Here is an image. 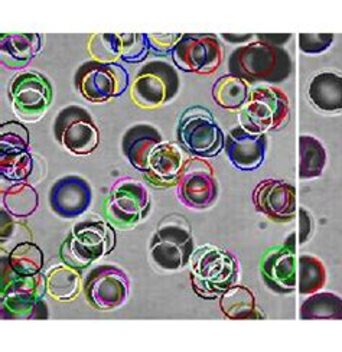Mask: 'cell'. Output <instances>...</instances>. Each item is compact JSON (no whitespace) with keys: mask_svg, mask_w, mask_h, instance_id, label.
I'll use <instances>...</instances> for the list:
<instances>
[{"mask_svg":"<svg viewBox=\"0 0 342 352\" xmlns=\"http://www.w3.org/2000/svg\"><path fill=\"white\" fill-rule=\"evenodd\" d=\"M292 68V58L285 48L261 41L234 50L228 60L230 74L248 84L284 82L290 77Z\"/></svg>","mask_w":342,"mask_h":352,"instance_id":"6da1fadb","label":"cell"},{"mask_svg":"<svg viewBox=\"0 0 342 352\" xmlns=\"http://www.w3.org/2000/svg\"><path fill=\"white\" fill-rule=\"evenodd\" d=\"M191 285L200 298L218 299L239 277L235 257L215 245H204L191 257Z\"/></svg>","mask_w":342,"mask_h":352,"instance_id":"7a4b0ae2","label":"cell"},{"mask_svg":"<svg viewBox=\"0 0 342 352\" xmlns=\"http://www.w3.org/2000/svg\"><path fill=\"white\" fill-rule=\"evenodd\" d=\"M114 245L116 234L111 226L98 218H88L72 227L61 247V257L65 264L84 269L113 252Z\"/></svg>","mask_w":342,"mask_h":352,"instance_id":"3957f363","label":"cell"},{"mask_svg":"<svg viewBox=\"0 0 342 352\" xmlns=\"http://www.w3.org/2000/svg\"><path fill=\"white\" fill-rule=\"evenodd\" d=\"M149 254L162 272H178L186 266L194 254V237L182 217L163 219L153 232Z\"/></svg>","mask_w":342,"mask_h":352,"instance_id":"277c9868","label":"cell"},{"mask_svg":"<svg viewBox=\"0 0 342 352\" xmlns=\"http://www.w3.org/2000/svg\"><path fill=\"white\" fill-rule=\"evenodd\" d=\"M180 74L165 61L146 63L130 87V98L143 110H156L172 101L180 91Z\"/></svg>","mask_w":342,"mask_h":352,"instance_id":"5b68a950","label":"cell"},{"mask_svg":"<svg viewBox=\"0 0 342 352\" xmlns=\"http://www.w3.org/2000/svg\"><path fill=\"white\" fill-rule=\"evenodd\" d=\"M290 116L289 97L276 87H257L250 91L240 111V122L251 133H264L285 126Z\"/></svg>","mask_w":342,"mask_h":352,"instance_id":"8992f818","label":"cell"},{"mask_svg":"<svg viewBox=\"0 0 342 352\" xmlns=\"http://www.w3.org/2000/svg\"><path fill=\"white\" fill-rule=\"evenodd\" d=\"M47 292L45 277L17 276L2 285V312L9 319H48V307L43 302Z\"/></svg>","mask_w":342,"mask_h":352,"instance_id":"52a82bcc","label":"cell"},{"mask_svg":"<svg viewBox=\"0 0 342 352\" xmlns=\"http://www.w3.org/2000/svg\"><path fill=\"white\" fill-rule=\"evenodd\" d=\"M178 140L197 157H214L224 148L226 138L213 114L202 107L188 109L178 124Z\"/></svg>","mask_w":342,"mask_h":352,"instance_id":"ba28073f","label":"cell"},{"mask_svg":"<svg viewBox=\"0 0 342 352\" xmlns=\"http://www.w3.org/2000/svg\"><path fill=\"white\" fill-rule=\"evenodd\" d=\"M52 130L56 142L77 156L93 153L100 143V130L92 114L77 104L59 110Z\"/></svg>","mask_w":342,"mask_h":352,"instance_id":"9c48e42d","label":"cell"},{"mask_svg":"<svg viewBox=\"0 0 342 352\" xmlns=\"http://www.w3.org/2000/svg\"><path fill=\"white\" fill-rule=\"evenodd\" d=\"M151 208V197L146 186L131 178L118 179L110 189L104 205L109 221L122 230L135 228L143 221Z\"/></svg>","mask_w":342,"mask_h":352,"instance_id":"30bf717a","label":"cell"},{"mask_svg":"<svg viewBox=\"0 0 342 352\" xmlns=\"http://www.w3.org/2000/svg\"><path fill=\"white\" fill-rule=\"evenodd\" d=\"M9 97L19 119L35 123L48 111L54 91L48 78L41 72L22 71L10 81Z\"/></svg>","mask_w":342,"mask_h":352,"instance_id":"8fae6325","label":"cell"},{"mask_svg":"<svg viewBox=\"0 0 342 352\" xmlns=\"http://www.w3.org/2000/svg\"><path fill=\"white\" fill-rule=\"evenodd\" d=\"M129 85V72L118 64L84 63L76 72V87L90 102H106L122 96Z\"/></svg>","mask_w":342,"mask_h":352,"instance_id":"7c38bea8","label":"cell"},{"mask_svg":"<svg viewBox=\"0 0 342 352\" xmlns=\"http://www.w3.org/2000/svg\"><path fill=\"white\" fill-rule=\"evenodd\" d=\"M130 283L127 274L111 264H103L88 273L84 293L85 299L97 311H113L126 303Z\"/></svg>","mask_w":342,"mask_h":352,"instance_id":"4fadbf2b","label":"cell"},{"mask_svg":"<svg viewBox=\"0 0 342 352\" xmlns=\"http://www.w3.org/2000/svg\"><path fill=\"white\" fill-rule=\"evenodd\" d=\"M222 47L214 35L185 34L172 51L175 64L182 71L211 76L222 63Z\"/></svg>","mask_w":342,"mask_h":352,"instance_id":"5bb4252c","label":"cell"},{"mask_svg":"<svg viewBox=\"0 0 342 352\" xmlns=\"http://www.w3.org/2000/svg\"><path fill=\"white\" fill-rule=\"evenodd\" d=\"M178 197L188 208H210L218 198V185L210 164L202 157H188L178 182Z\"/></svg>","mask_w":342,"mask_h":352,"instance_id":"9a60e30c","label":"cell"},{"mask_svg":"<svg viewBox=\"0 0 342 352\" xmlns=\"http://www.w3.org/2000/svg\"><path fill=\"white\" fill-rule=\"evenodd\" d=\"M296 188L280 179H264L253 190V204L275 223H289L296 215Z\"/></svg>","mask_w":342,"mask_h":352,"instance_id":"2e32d148","label":"cell"},{"mask_svg":"<svg viewBox=\"0 0 342 352\" xmlns=\"http://www.w3.org/2000/svg\"><path fill=\"white\" fill-rule=\"evenodd\" d=\"M93 190L90 184L78 175L59 178L50 190V207L58 217L74 219L90 208Z\"/></svg>","mask_w":342,"mask_h":352,"instance_id":"e0dca14e","label":"cell"},{"mask_svg":"<svg viewBox=\"0 0 342 352\" xmlns=\"http://www.w3.org/2000/svg\"><path fill=\"white\" fill-rule=\"evenodd\" d=\"M296 248L295 234L284 245L272 248L261 261V274L266 285L277 293H290L296 287Z\"/></svg>","mask_w":342,"mask_h":352,"instance_id":"ac0fdd59","label":"cell"},{"mask_svg":"<svg viewBox=\"0 0 342 352\" xmlns=\"http://www.w3.org/2000/svg\"><path fill=\"white\" fill-rule=\"evenodd\" d=\"M224 149L237 169L255 170L264 162L267 138L264 133H251L243 126H237L228 131Z\"/></svg>","mask_w":342,"mask_h":352,"instance_id":"d6986e66","label":"cell"},{"mask_svg":"<svg viewBox=\"0 0 342 352\" xmlns=\"http://www.w3.org/2000/svg\"><path fill=\"white\" fill-rule=\"evenodd\" d=\"M186 160L180 146L162 142L149 157L145 175L147 181L156 186H173L180 182Z\"/></svg>","mask_w":342,"mask_h":352,"instance_id":"ffe728a7","label":"cell"},{"mask_svg":"<svg viewBox=\"0 0 342 352\" xmlns=\"http://www.w3.org/2000/svg\"><path fill=\"white\" fill-rule=\"evenodd\" d=\"M162 142V135L156 127L140 123L126 130L122 139V151L133 168L146 172L149 157Z\"/></svg>","mask_w":342,"mask_h":352,"instance_id":"44dd1931","label":"cell"},{"mask_svg":"<svg viewBox=\"0 0 342 352\" xmlns=\"http://www.w3.org/2000/svg\"><path fill=\"white\" fill-rule=\"evenodd\" d=\"M42 50L39 34H2L0 56L3 67L9 69L25 68Z\"/></svg>","mask_w":342,"mask_h":352,"instance_id":"7402d4cb","label":"cell"},{"mask_svg":"<svg viewBox=\"0 0 342 352\" xmlns=\"http://www.w3.org/2000/svg\"><path fill=\"white\" fill-rule=\"evenodd\" d=\"M310 104L323 113L342 111V76L322 71L312 77L308 85Z\"/></svg>","mask_w":342,"mask_h":352,"instance_id":"603a6c76","label":"cell"},{"mask_svg":"<svg viewBox=\"0 0 342 352\" xmlns=\"http://www.w3.org/2000/svg\"><path fill=\"white\" fill-rule=\"evenodd\" d=\"M220 309L231 320L264 319L257 307L255 293L242 285H234L220 298Z\"/></svg>","mask_w":342,"mask_h":352,"instance_id":"cb8c5ba5","label":"cell"},{"mask_svg":"<svg viewBox=\"0 0 342 352\" xmlns=\"http://www.w3.org/2000/svg\"><path fill=\"white\" fill-rule=\"evenodd\" d=\"M47 293L58 302L74 300L81 292L83 278L78 269L70 264H58L48 270L45 276Z\"/></svg>","mask_w":342,"mask_h":352,"instance_id":"d4e9b609","label":"cell"},{"mask_svg":"<svg viewBox=\"0 0 342 352\" xmlns=\"http://www.w3.org/2000/svg\"><path fill=\"white\" fill-rule=\"evenodd\" d=\"M248 82L233 74L220 77L213 87V98L224 110L242 111L248 100Z\"/></svg>","mask_w":342,"mask_h":352,"instance_id":"484cf974","label":"cell"},{"mask_svg":"<svg viewBox=\"0 0 342 352\" xmlns=\"http://www.w3.org/2000/svg\"><path fill=\"white\" fill-rule=\"evenodd\" d=\"M299 316L302 320H342V298L330 292H317L301 305Z\"/></svg>","mask_w":342,"mask_h":352,"instance_id":"4316f807","label":"cell"},{"mask_svg":"<svg viewBox=\"0 0 342 352\" xmlns=\"http://www.w3.org/2000/svg\"><path fill=\"white\" fill-rule=\"evenodd\" d=\"M326 165V151L314 136L299 138V178H319Z\"/></svg>","mask_w":342,"mask_h":352,"instance_id":"83f0119b","label":"cell"},{"mask_svg":"<svg viewBox=\"0 0 342 352\" xmlns=\"http://www.w3.org/2000/svg\"><path fill=\"white\" fill-rule=\"evenodd\" d=\"M5 210L17 218L31 217L39 205L36 189L28 182H18L9 186L3 194Z\"/></svg>","mask_w":342,"mask_h":352,"instance_id":"f1b7e54d","label":"cell"},{"mask_svg":"<svg viewBox=\"0 0 342 352\" xmlns=\"http://www.w3.org/2000/svg\"><path fill=\"white\" fill-rule=\"evenodd\" d=\"M42 267L43 252L32 241L18 244L8 256V269L17 276H35Z\"/></svg>","mask_w":342,"mask_h":352,"instance_id":"f546056e","label":"cell"},{"mask_svg":"<svg viewBox=\"0 0 342 352\" xmlns=\"http://www.w3.org/2000/svg\"><path fill=\"white\" fill-rule=\"evenodd\" d=\"M88 54L93 61L117 64L123 55V41L120 34H94L87 43Z\"/></svg>","mask_w":342,"mask_h":352,"instance_id":"4dcf8cb0","label":"cell"},{"mask_svg":"<svg viewBox=\"0 0 342 352\" xmlns=\"http://www.w3.org/2000/svg\"><path fill=\"white\" fill-rule=\"evenodd\" d=\"M326 283V269L323 263L310 254L299 257V293L314 295Z\"/></svg>","mask_w":342,"mask_h":352,"instance_id":"1f68e13d","label":"cell"},{"mask_svg":"<svg viewBox=\"0 0 342 352\" xmlns=\"http://www.w3.org/2000/svg\"><path fill=\"white\" fill-rule=\"evenodd\" d=\"M29 146H31V136L22 123H2L0 126V155L28 152Z\"/></svg>","mask_w":342,"mask_h":352,"instance_id":"d6a6232c","label":"cell"},{"mask_svg":"<svg viewBox=\"0 0 342 352\" xmlns=\"http://www.w3.org/2000/svg\"><path fill=\"white\" fill-rule=\"evenodd\" d=\"M34 170V157L29 152L0 155V173L8 181L26 182Z\"/></svg>","mask_w":342,"mask_h":352,"instance_id":"836d02e7","label":"cell"},{"mask_svg":"<svg viewBox=\"0 0 342 352\" xmlns=\"http://www.w3.org/2000/svg\"><path fill=\"white\" fill-rule=\"evenodd\" d=\"M123 41V55L122 61L136 64L143 61L149 54L147 35L143 34H120Z\"/></svg>","mask_w":342,"mask_h":352,"instance_id":"e575fe53","label":"cell"},{"mask_svg":"<svg viewBox=\"0 0 342 352\" xmlns=\"http://www.w3.org/2000/svg\"><path fill=\"white\" fill-rule=\"evenodd\" d=\"M334 42L332 34H301L299 48L305 54H322L328 50Z\"/></svg>","mask_w":342,"mask_h":352,"instance_id":"d590c367","label":"cell"},{"mask_svg":"<svg viewBox=\"0 0 342 352\" xmlns=\"http://www.w3.org/2000/svg\"><path fill=\"white\" fill-rule=\"evenodd\" d=\"M182 36L181 34H149L147 41L152 50L159 54H167L175 50Z\"/></svg>","mask_w":342,"mask_h":352,"instance_id":"8d00e7d4","label":"cell"},{"mask_svg":"<svg viewBox=\"0 0 342 352\" xmlns=\"http://www.w3.org/2000/svg\"><path fill=\"white\" fill-rule=\"evenodd\" d=\"M299 218H301V228H299V243L303 244L309 240L312 232V218L305 208H299Z\"/></svg>","mask_w":342,"mask_h":352,"instance_id":"74e56055","label":"cell"},{"mask_svg":"<svg viewBox=\"0 0 342 352\" xmlns=\"http://www.w3.org/2000/svg\"><path fill=\"white\" fill-rule=\"evenodd\" d=\"M288 39H290V35H259V41L266 42V43H270V45L275 47H280L281 43L288 42Z\"/></svg>","mask_w":342,"mask_h":352,"instance_id":"f35d334b","label":"cell"},{"mask_svg":"<svg viewBox=\"0 0 342 352\" xmlns=\"http://www.w3.org/2000/svg\"><path fill=\"white\" fill-rule=\"evenodd\" d=\"M222 38L227 39L228 42H244V41H248L253 38V35H243V36H234V35H227L224 34L222 35Z\"/></svg>","mask_w":342,"mask_h":352,"instance_id":"ab89813d","label":"cell"}]
</instances>
